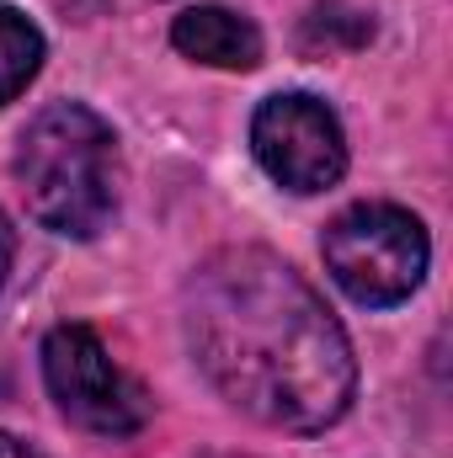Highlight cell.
Listing matches in <instances>:
<instances>
[{
    "mask_svg": "<svg viewBox=\"0 0 453 458\" xmlns=\"http://www.w3.org/2000/svg\"><path fill=\"white\" fill-rule=\"evenodd\" d=\"M43 384L54 405L97 432V437H133L150 421V394L107 357V346L86 326H54L43 342Z\"/></svg>",
    "mask_w": 453,
    "mask_h": 458,
    "instance_id": "4",
    "label": "cell"
},
{
    "mask_svg": "<svg viewBox=\"0 0 453 458\" xmlns=\"http://www.w3.org/2000/svg\"><path fill=\"white\" fill-rule=\"evenodd\" d=\"M182 326L203 378L235 411L326 432L346 416L357 362L326 299L272 250L225 245L182 288Z\"/></svg>",
    "mask_w": 453,
    "mask_h": 458,
    "instance_id": "1",
    "label": "cell"
},
{
    "mask_svg": "<svg viewBox=\"0 0 453 458\" xmlns=\"http://www.w3.org/2000/svg\"><path fill=\"white\" fill-rule=\"evenodd\" d=\"M171 43L214 70H256L261 64V32L225 5H192L171 21Z\"/></svg>",
    "mask_w": 453,
    "mask_h": 458,
    "instance_id": "6",
    "label": "cell"
},
{
    "mask_svg": "<svg viewBox=\"0 0 453 458\" xmlns=\"http://www.w3.org/2000/svg\"><path fill=\"white\" fill-rule=\"evenodd\" d=\"M321 256L346 299L368 310H389L422 288L432 245L416 214L395 203H357L326 225Z\"/></svg>",
    "mask_w": 453,
    "mask_h": 458,
    "instance_id": "3",
    "label": "cell"
},
{
    "mask_svg": "<svg viewBox=\"0 0 453 458\" xmlns=\"http://www.w3.org/2000/svg\"><path fill=\"white\" fill-rule=\"evenodd\" d=\"M38 70H43V32L16 5L0 0V107L16 102Z\"/></svg>",
    "mask_w": 453,
    "mask_h": 458,
    "instance_id": "7",
    "label": "cell"
},
{
    "mask_svg": "<svg viewBox=\"0 0 453 458\" xmlns=\"http://www.w3.org/2000/svg\"><path fill=\"white\" fill-rule=\"evenodd\" d=\"M27 214L54 234L97 240L117 214V139L81 102H54L16 139Z\"/></svg>",
    "mask_w": 453,
    "mask_h": 458,
    "instance_id": "2",
    "label": "cell"
},
{
    "mask_svg": "<svg viewBox=\"0 0 453 458\" xmlns=\"http://www.w3.org/2000/svg\"><path fill=\"white\" fill-rule=\"evenodd\" d=\"M0 458H38L21 437H11V432H0Z\"/></svg>",
    "mask_w": 453,
    "mask_h": 458,
    "instance_id": "9",
    "label": "cell"
},
{
    "mask_svg": "<svg viewBox=\"0 0 453 458\" xmlns=\"http://www.w3.org/2000/svg\"><path fill=\"white\" fill-rule=\"evenodd\" d=\"M11 250H16V234H11L5 214H0V288H5V272H11Z\"/></svg>",
    "mask_w": 453,
    "mask_h": 458,
    "instance_id": "8",
    "label": "cell"
},
{
    "mask_svg": "<svg viewBox=\"0 0 453 458\" xmlns=\"http://www.w3.org/2000/svg\"><path fill=\"white\" fill-rule=\"evenodd\" d=\"M251 149L261 171L288 192H326L346 171V133H341L337 113L304 91H283L256 107Z\"/></svg>",
    "mask_w": 453,
    "mask_h": 458,
    "instance_id": "5",
    "label": "cell"
}]
</instances>
